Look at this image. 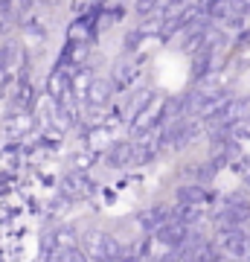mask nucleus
Returning <instances> with one entry per match:
<instances>
[{"mask_svg": "<svg viewBox=\"0 0 250 262\" xmlns=\"http://www.w3.org/2000/svg\"><path fill=\"white\" fill-rule=\"evenodd\" d=\"M96 35H99V24H96V9L84 12V15H79V18L67 27V35H64V58H70V61H76V56L82 53V50L93 47V41H96Z\"/></svg>", "mask_w": 250, "mask_h": 262, "instance_id": "nucleus-1", "label": "nucleus"}, {"mask_svg": "<svg viewBox=\"0 0 250 262\" xmlns=\"http://www.w3.org/2000/svg\"><path fill=\"white\" fill-rule=\"evenodd\" d=\"M79 248L84 251V256L90 262H120V253H122V242H117L105 230H90Z\"/></svg>", "mask_w": 250, "mask_h": 262, "instance_id": "nucleus-2", "label": "nucleus"}, {"mask_svg": "<svg viewBox=\"0 0 250 262\" xmlns=\"http://www.w3.org/2000/svg\"><path fill=\"white\" fill-rule=\"evenodd\" d=\"M215 219H224V222H230V225H247L250 222V195L247 192H230V195L224 198L221 210L215 213Z\"/></svg>", "mask_w": 250, "mask_h": 262, "instance_id": "nucleus-3", "label": "nucleus"}, {"mask_svg": "<svg viewBox=\"0 0 250 262\" xmlns=\"http://www.w3.org/2000/svg\"><path fill=\"white\" fill-rule=\"evenodd\" d=\"M105 163L111 169H131V166H140L137 163V146L131 140H120L113 143L111 149L105 151Z\"/></svg>", "mask_w": 250, "mask_h": 262, "instance_id": "nucleus-4", "label": "nucleus"}, {"mask_svg": "<svg viewBox=\"0 0 250 262\" xmlns=\"http://www.w3.org/2000/svg\"><path fill=\"white\" fill-rule=\"evenodd\" d=\"M177 204H195V207H207L213 204V192L207 189V184H198V181H186L180 184L175 192Z\"/></svg>", "mask_w": 250, "mask_h": 262, "instance_id": "nucleus-5", "label": "nucleus"}, {"mask_svg": "<svg viewBox=\"0 0 250 262\" xmlns=\"http://www.w3.org/2000/svg\"><path fill=\"white\" fill-rule=\"evenodd\" d=\"M172 219H175V215H172V207L157 204V207H148V210H143L137 222H140V230H143L146 236H151V233H157L166 222H172Z\"/></svg>", "mask_w": 250, "mask_h": 262, "instance_id": "nucleus-6", "label": "nucleus"}, {"mask_svg": "<svg viewBox=\"0 0 250 262\" xmlns=\"http://www.w3.org/2000/svg\"><path fill=\"white\" fill-rule=\"evenodd\" d=\"M27 58H24V50L20 44L15 41H6L3 47H0V76H12V79H18V70Z\"/></svg>", "mask_w": 250, "mask_h": 262, "instance_id": "nucleus-7", "label": "nucleus"}, {"mask_svg": "<svg viewBox=\"0 0 250 262\" xmlns=\"http://www.w3.org/2000/svg\"><path fill=\"white\" fill-rule=\"evenodd\" d=\"M111 84L117 88V91H128L131 84H134V79H137V64L134 61H128V58H122V61H117L111 70Z\"/></svg>", "mask_w": 250, "mask_h": 262, "instance_id": "nucleus-8", "label": "nucleus"}, {"mask_svg": "<svg viewBox=\"0 0 250 262\" xmlns=\"http://www.w3.org/2000/svg\"><path fill=\"white\" fill-rule=\"evenodd\" d=\"M113 91H117V88L111 84V79H96V82L87 84V102H90L93 108H105Z\"/></svg>", "mask_w": 250, "mask_h": 262, "instance_id": "nucleus-9", "label": "nucleus"}, {"mask_svg": "<svg viewBox=\"0 0 250 262\" xmlns=\"http://www.w3.org/2000/svg\"><path fill=\"white\" fill-rule=\"evenodd\" d=\"M215 61H218V56H215L213 50L201 47V50H198V53L192 56V76L198 79V82H201V79H207V76L213 73Z\"/></svg>", "mask_w": 250, "mask_h": 262, "instance_id": "nucleus-10", "label": "nucleus"}, {"mask_svg": "<svg viewBox=\"0 0 250 262\" xmlns=\"http://www.w3.org/2000/svg\"><path fill=\"white\" fill-rule=\"evenodd\" d=\"M18 18V0H0V35H6Z\"/></svg>", "mask_w": 250, "mask_h": 262, "instance_id": "nucleus-11", "label": "nucleus"}, {"mask_svg": "<svg viewBox=\"0 0 250 262\" xmlns=\"http://www.w3.org/2000/svg\"><path fill=\"white\" fill-rule=\"evenodd\" d=\"M215 172H218V169L213 166V160H207V163H195V166L186 169V175H189L192 181H198V184H210V181L215 178Z\"/></svg>", "mask_w": 250, "mask_h": 262, "instance_id": "nucleus-12", "label": "nucleus"}, {"mask_svg": "<svg viewBox=\"0 0 250 262\" xmlns=\"http://www.w3.org/2000/svg\"><path fill=\"white\" fill-rule=\"evenodd\" d=\"M53 262H90V259L84 256V251L79 248V245H73V248H58L56 256H53Z\"/></svg>", "mask_w": 250, "mask_h": 262, "instance_id": "nucleus-13", "label": "nucleus"}, {"mask_svg": "<svg viewBox=\"0 0 250 262\" xmlns=\"http://www.w3.org/2000/svg\"><path fill=\"white\" fill-rule=\"evenodd\" d=\"M160 3H163V0H134V9H137V15L148 18V15H154V12L160 9Z\"/></svg>", "mask_w": 250, "mask_h": 262, "instance_id": "nucleus-14", "label": "nucleus"}, {"mask_svg": "<svg viewBox=\"0 0 250 262\" xmlns=\"http://www.w3.org/2000/svg\"><path fill=\"white\" fill-rule=\"evenodd\" d=\"M111 0H84V6H87V12L90 9H102V6H108Z\"/></svg>", "mask_w": 250, "mask_h": 262, "instance_id": "nucleus-15", "label": "nucleus"}, {"mask_svg": "<svg viewBox=\"0 0 250 262\" xmlns=\"http://www.w3.org/2000/svg\"><path fill=\"white\" fill-rule=\"evenodd\" d=\"M195 6H198V9H201V15H204L207 9H210V6H213V3H218V0H192Z\"/></svg>", "mask_w": 250, "mask_h": 262, "instance_id": "nucleus-16", "label": "nucleus"}, {"mask_svg": "<svg viewBox=\"0 0 250 262\" xmlns=\"http://www.w3.org/2000/svg\"><path fill=\"white\" fill-rule=\"evenodd\" d=\"M244 181H247V189H250V175H247V178H244Z\"/></svg>", "mask_w": 250, "mask_h": 262, "instance_id": "nucleus-17", "label": "nucleus"}, {"mask_svg": "<svg viewBox=\"0 0 250 262\" xmlns=\"http://www.w3.org/2000/svg\"><path fill=\"white\" fill-rule=\"evenodd\" d=\"M247 262H250V256H247Z\"/></svg>", "mask_w": 250, "mask_h": 262, "instance_id": "nucleus-18", "label": "nucleus"}]
</instances>
